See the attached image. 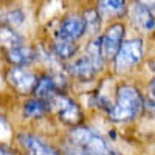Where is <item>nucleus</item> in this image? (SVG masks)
I'll return each instance as SVG.
<instances>
[{"mask_svg": "<svg viewBox=\"0 0 155 155\" xmlns=\"http://www.w3.org/2000/svg\"><path fill=\"white\" fill-rule=\"evenodd\" d=\"M126 28L123 23H113L112 27L102 36V51H104V58L107 59H115L118 51L123 45Z\"/></svg>", "mask_w": 155, "mask_h": 155, "instance_id": "7", "label": "nucleus"}, {"mask_svg": "<svg viewBox=\"0 0 155 155\" xmlns=\"http://www.w3.org/2000/svg\"><path fill=\"white\" fill-rule=\"evenodd\" d=\"M22 45H23V37L17 31H14V28L8 27V25H0V48L9 51Z\"/></svg>", "mask_w": 155, "mask_h": 155, "instance_id": "14", "label": "nucleus"}, {"mask_svg": "<svg viewBox=\"0 0 155 155\" xmlns=\"http://www.w3.org/2000/svg\"><path fill=\"white\" fill-rule=\"evenodd\" d=\"M56 93H59L58 85H56V82L53 81V78H50V76H47V74H44V76L39 78L37 82H36V87H34V90H33L34 98L42 99V101H45V102H48Z\"/></svg>", "mask_w": 155, "mask_h": 155, "instance_id": "11", "label": "nucleus"}, {"mask_svg": "<svg viewBox=\"0 0 155 155\" xmlns=\"http://www.w3.org/2000/svg\"><path fill=\"white\" fill-rule=\"evenodd\" d=\"M129 19H130L132 25L141 33H152L155 31V16L153 12L140 0L130 3L127 9Z\"/></svg>", "mask_w": 155, "mask_h": 155, "instance_id": "5", "label": "nucleus"}, {"mask_svg": "<svg viewBox=\"0 0 155 155\" xmlns=\"http://www.w3.org/2000/svg\"><path fill=\"white\" fill-rule=\"evenodd\" d=\"M65 152H67V155H90V153L85 152L84 149L78 147V146H74V144H71V143H68V146L65 147Z\"/></svg>", "mask_w": 155, "mask_h": 155, "instance_id": "20", "label": "nucleus"}, {"mask_svg": "<svg viewBox=\"0 0 155 155\" xmlns=\"http://www.w3.org/2000/svg\"><path fill=\"white\" fill-rule=\"evenodd\" d=\"M143 110L144 98L140 90L132 85H121L116 90V101L109 110V116L115 123H124L137 118Z\"/></svg>", "mask_w": 155, "mask_h": 155, "instance_id": "1", "label": "nucleus"}, {"mask_svg": "<svg viewBox=\"0 0 155 155\" xmlns=\"http://www.w3.org/2000/svg\"><path fill=\"white\" fill-rule=\"evenodd\" d=\"M34 58H36V53L25 45L6 51V59L14 67H27L34 61Z\"/></svg>", "mask_w": 155, "mask_h": 155, "instance_id": "12", "label": "nucleus"}, {"mask_svg": "<svg viewBox=\"0 0 155 155\" xmlns=\"http://www.w3.org/2000/svg\"><path fill=\"white\" fill-rule=\"evenodd\" d=\"M0 155H16L12 150H9L8 147H5V146H0Z\"/></svg>", "mask_w": 155, "mask_h": 155, "instance_id": "23", "label": "nucleus"}, {"mask_svg": "<svg viewBox=\"0 0 155 155\" xmlns=\"http://www.w3.org/2000/svg\"><path fill=\"white\" fill-rule=\"evenodd\" d=\"M96 11L101 19H113L120 17L126 11V0H98Z\"/></svg>", "mask_w": 155, "mask_h": 155, "instance_id": "10", "label": "nucleus"}, {"mask_svg": "<svg viewBox=\"0 0 155 155\" xmlns=\"http://www.w3.org/2000/svg\"><path fill=\"white\" fill-rule=\"evenodd\" d=\"M149 98L155 99V76L152 78V81L149 82Z\"/></svg>", "mask_w": 155, "mask_h": 155, "instance_id": "21", "label": "nucleus"}, {"mask_svg": "<svg viewBox=\"0 0 155 155\" xmlns=\"http://www.w3.org/2000/svg\"><path fill=\"white\" fill-rule=\"evenodd\" d=\"M85 33V23L81 16H68L62 20L61 27L58 30V37L62 41H78Z\"/></svg>", "mask_w": 155, "mask_h": 155, "instance_id": "8", "label": "nucleus"}, {"mask_svg": "<svg viewBox=\"0 0 155 155\" xmlns=\"http://www.w3.org/2000/svg\"><path fill=\"white\" fill-rule=\"evenodd\" d=\"M70 143L84 149L90 155H116L106 140L88 127H74L70 134Z\"/></svg>", "mask_w": 155, "mask_h": 155, "instance_id": "2", "label": "nucleus"}, {"mask_svg": "<svg viewBox=\"0 0 155 155\" xmlns=\"http://www.w3.org/2000/svg\"><path fill=\"white\" fill-rule=\"evenodd\" d=\"M6 81L20 95L33 93V90L36 87V82H37L36 76L25 67H12V68H9L8 73H6Z\"/></svg>", "mask_w": 155, "mask_h": 155, "instance_id": "6", "label": "nucleus"}, {"mask_svg": "<svg viewBox=\"0 0 155 155\" xmlns=\"http://www.w3.org/2000/svg\"><path fill=\"white\" fill-rule=\"evenodd\" d=\"M48 109H50L48 102H45L42 99H37V98H33V99L27 101L23 104V115L27 116V118H39V116H42Z\"/></svg>", "mask_w": 155, "mask_h": 155, "instance_id": "16", "label": "nucleus"}, {"mask_svg": "<svg viewBox=\"0 0 155 155\" xmlns=\"http://www.w3.org/2000/svg\"><path fill=\"white\" fill-rule=\"evenodd\" d=\"M140 2H143V3L153 12V16H155V0H140Z\"/></svg>", "mask_w": 155, "mask_h": 155, "instance_id": "22", "label": "nucleus"}, {"mask_svg": "<svg viewBox=\"0 0 155 155\" xmlns=\"http://www.w3.org/2000/svg\"><path fill=\"white\" fill-rule=\"evenodd\" d=\"M0 127H6V123H5L3 116H0Z\"/></svg>", "mask_w": 155, "mask_h": 155, "instance_id": "24", "label": "nucleus"}, {"mask_svg": "<svg viewBox=\"0 0 155 155\" xmlns=\"http://www.w3.org/2000/svg\"><path fill=\"white\" fill-rule=\"evenodd\" d=\"M85 56L88 58V61L93 64L95 70H101L104 65V51H102V37H96L87 47V53Z\"/></svg>", "mask_w": 155, "mask_h": 155, "instance_id": "15", "label": "nucleus"}, {"mask_svg": "<svg viewBox=\"0 0 155 155\" xmlns=\"http://www.w3.org/2000/svg\"><path fill=\"white\" fill-rule=\"evenodd\" d=\"M84 23H85V33H90V34H95L99 31L101 28V16L96 9H88L84 12Z\"/></svg>", "mask_w": 155, "mask_h": 155, "instance_id": "18", "label": "nucleus"}, {"mask_svg": "<svg viewBox=\"0 0 155 155\" xmlns=\"http://www.w3.org/2000/svg\"><path fill=\"white\" fill-rule=\"evenodd\" d=\"M68 70H70V73H71L74 78H78L79 81H90V79L95 76V73H96L93 64L88 61L87 56H82V58H79V59H76L71 65L68 67Z\"/></svg>", "mask_w": 155, "mask_h": 155, "instance_id": "13", "label": "nucleus"}, {"mask_svg": "<svg viewBox=\"0 0 155 155\" xmlns=\"http://www.w3.org/2000/svg\"><path fill=\"white\" fill-rule=\"evenodd\" d=\"M17 140H19L20 146L25 149L27 155H59L54 149H51L44 141H41L39 138H36L30 134H20L17 137Z\"/></svg>", "mask_w": 155, "mask_h": 155, "instance_id": "9", "label": "nucleus"}, {"mask_svg": "<svg viewBox=\"0 0 155 155\" xmlns=\"http://www.w3.org/2000/svg\"><path fill=\"white\" fill-rule=\"evenodd\" d=\"M143 59V41L141 39H129L124 41L118 54L115 56V70L116 73H126L132 70Z\"/></svg>", "mask_w": 155, "mask_h": 155, "instance_id": "3", "label": "nucleus"}, {"mask_svg": "<svg viewBox=\"0 0 155 155\" xmlns=\"http://www.w3.org/2000/svg\"><path fill=\"white\" fill-rule=\"evenodd\" d=\"M53 51L59 59H70L76 53V44L70 42V41L58 39V41L53 44Z\"/></svg>", "mask_w": 155, "mask_h": 155, "instance_id": "17", "label": "nucleus"}, {"mask_svg": "<svg viewBox=\"0 0 155 155\" xmlns=\"http://www.w3.org/2000/svg\"><path fill=\"white\" fill-rule=\"evenodd\" d=\"M50 109H53L58 113V118L68 126L78 127L82 123V112L74 101H71L64 93H56L48 101Z\"/></svg>", "mask_w": 155, "mask_h": 155, "instance_id": "4", "label": "nucleus"}, {"mask_svg": "<svg viewBox=\"0 0 155 155\" xmlns=\"http://www.w3.org/2000/svg\"><path fill=\"white\" fill-rule=\"evenodd\" d=\"M23 19H25V16L20 11H9L2 16V23L8 25V27H16V25H20L23 22Z\"/></svg>", "mask_w": 155, "mask_h": 155, "instance_id": "19", "label": "nucleus"}]
</instances>
